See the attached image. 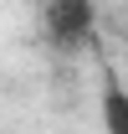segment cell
<instances>
[{
  "label": "cell",
  "mask_w": 128,
  "mask_h": 134,
  "mask_svg": "<svg viewBox=\"0 0 128 134\" xmlns=\"http://www.w3.org/2000/svg\"><path fill=\"white\" fill-rule=\"evenodd\" d=\"M103 129L108 134H128V88L113 83V77L103 88Z\"/></svg>",
  "instance_id": "7a4b0ae2"
},
{
  "label": "cell",
  "mask_w": 128,
  "mask_h": 134,
  "mask_svg": "<svg viewBox=\"0 0 128 134\" xmlns=\"http://www.w3.org/2000/svg\"><path fill=\"white\" fill-rule=\"evenodd\" d=\"M41 26H46V41L56 52H82L92 41V0H46V10H41Z\"/></svg>",
  "instance_id": "6da1fadb"
}]
</instances>
